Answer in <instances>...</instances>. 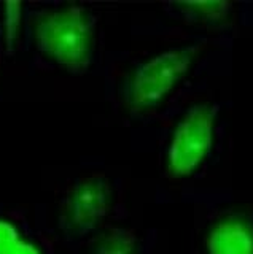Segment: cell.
I'll list each match as a JSON object with an SVG mask.
<instances>
[{"mask_svg": "<svg viewBox=\"0 0 253 254\" xmlns=\"http://www.w3.org/2000/svg\"><path fill=\"white\" fill-rule=\"evenodd\" d=\"M34 38L38 51L70 71H83L92 61L94 22L78 5L42 13L34 24Z\"/></svg>", "mask_w": 253, "mask_h": 254, "instance_id": "6da1fadb", "label": "cell"}, {"mask_svg": "<svg viewBox=\"0 0 253 254\" xmlns=\"http://www.w3.org/2000/svg\"><path fill=\"white\" fill-rule=\"evenodd\" d=\"M196 54L197 46H177L140 62L126 83V105L136 113L158 107L188 73Z\"/></svg>", "mask_w": 253, "mask_h": 254, "instance_id": "7a4b0ae2", "label": "cell"}, {"mask_svg": "<svg viewBox=\"0 0 253 254\" xmlns=\"http://www.w3.org/2000/svg\"><path fill=\"white\" fill-rule=\"evenodd\" d=\"M217 110L197 103L181 116L166 149V170L173 178H186L207 159L215 138Z\"/></svg>", "mask_w": 253, "mask_h": 254, "instance_id": "3957f363", "label": "cell"}, {"mask_svg": "<svg viewBox=\"0 0 253 254\" xmlns=\"http://www.w3.org/2000/svg\"><path fill=\"white\" fill-rule=\"evenodd\" d=\"M112 188L104 177L92 175L80 180L69 190L61 205V227L72 237L91 234L105 219Z\"/></svg>", "mask_w": 253, "mask_h": 254, "instance_id": "277c9868", "label": "cell"}, {"mask_svg": "<svg viewBox=\"0 0 253 254\" xmlns=\"http://www.w3.org/2000/svg\"><path fill=\"white\" fill-rule=\"evenodd\" d=\"M207 254H253V224L241 216H226L205 235Z\"/></svg>", "mask_w": 253, "mask_h": 254, "instance_id": "5b68a950", "label": "cell"}, {"mask_svg": "<svg viewBox=\"0 0 253 254\" xmlns=\"http://www.w3.org/2000/svg\"><path fill=\"white\" fill-rule=\"evenodd\" d=\"M139 240L129 227H110L92 245L89 254H137Z\"/></svg>", "mask_w": 253, "mask_h": 254, "instance_id": "8992f818", "label": "cell"}, {"mask_svg": "<svg viewBox=\"0 0 253 254\" xmlns=\"http://www.w3.org/2000/svg\"><path fill=\"white\" fill-rule=\"evenodd\" d=\"M180 10L194 21H221L231 13L233 5L228 2H204V3H180Z\"/></svg>", "mask_w": 253, "mask_h": 254, "instance_id": "52a82bcc", "label": "cell"}, {"mask_svg": "<svg viewBox=\"0 0 253 254\" xmlns=\"http://www.w3.org/2000/svg\"><path fill=\"white\" fill-rule=\"evenodd\" d=\"M21 240L16 227L10 222L0 219V254H6Z\"/></svg>", "mask_w": 253, "mask_h": 254, "instance_id": "ba28073f", "label": "cell"}, {"mask_svg": "<svg viewBox=\"0 0 253 254\" xmlns=\"http://www.w3.org/2000/svg\"><path fill=\"white\" fill-rule=\"evenodd\" d=\"M6 254H42V253L38 251V248H37L35 245L29 243V242L22 240V238H21V240L16 245H14Z\"/></svg>", "mask_w": 253, "mask_h": 254, "instance_id": "9c48e42d", "label": "cell"}]
</instances>
